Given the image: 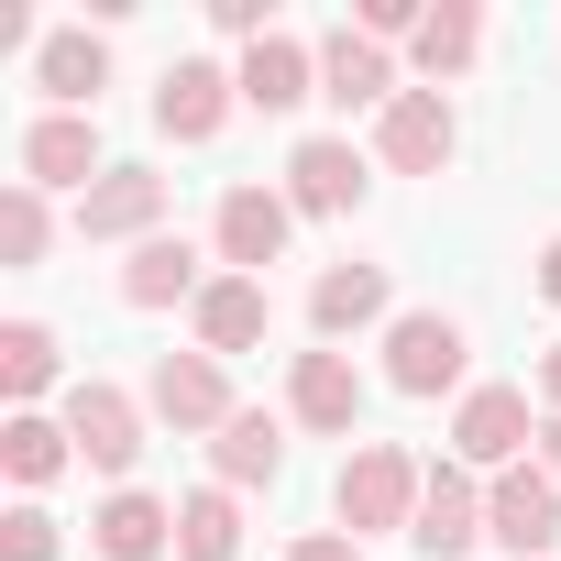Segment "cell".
Here are the masks:
<instances>
[{"label":"cell","mask_w":561,"mask_h":561,"mask_svg":"<svg viewBox=\"0 0 561 561\" xmlns=\"http://www.w3.org/2000/svg\"><path fill=\"white\" fill-rule=\"evenodd\" d=\"M0 386H12V397H45V386H56V331H45V320H12V331H0Z\"/></svg>","instance_id":"26"},{"label":"cell","mask_w":561,"mask_h":561,"mask_svg":"<svg viewBox=\"0 0 561 561\" xmlns=\"http://www.w3.org/2000/svg\"><path fill=\"white\" fill-rule=\"evenodd\" d=\"M67 451H78V440H67V419H34V408H23L12 430H0V462H12V484H45V473H67Z\"/></svg>","instance_id":"25"},{"label":"cell","mask_w":561,"mask_h":561,"mask_svg":"<svg viewBox=\"0 0 561 561\" xmlns=\"http://www.w3.org/2000/svg\"><path fill=\"white\" fill-rule=\"evenodd\" d=\"M287 408H298L309 430H353V419H364V375H353L342 353H298V375H287Z\"/></svg>","instance_id":"17"},{"label":"cell","mask_w":561,"mask_h":561,"mask_svg":"<svg viewBox=\"0 0 561 561\" xmlns=\"http://www.w3.org/2000/svg\"><path fill=\"white\" fill-rule=\"evenodd\" d=\"M320 100H342V111H386V100H397V67H386V45H375L364 23H342V34L320 45Z\"/></svg>","instance_id":"11"},{"label":"cell","mask_w":561,"mask_h":561,"mask_svg":"<svg viewBox=\"0 0 561 561\" xmlns=\"http://www.w3.org/2000/svg\"><path fill=\"white\" fill-rule=\"evenodd\" d=\"M45 231H56V220H45V187H12V198H0V264H34Z\"/></svg>","instance_id":"27"},{"label":"cell","mask_w":561,"mask_h":561,"mask_svg":"<svg viewBox=\"0 0 561 561\" xmlns=\"http://www.w3.org/2000/svg\"><path fill=\"white\" fill-rule=\"evenodd\" d=\"M353 198H364V154H353V144H331V133H320V144H298V154H287V209L342 220Z\"/></svg>","instance_id":"12"},{"label":"cell","mask_w":561,"mask_h":561,"mask_svg":"<svg viewBox=\"0 0 561 561\" xmlns=\"http://www.w3.org/2000/svg\"><path fill=\"white\" fill-rule=\"evenodd\" d=\"M144 397H154V419H165V430H231V419H242V408H231L220 353H165Z\"/></svg>","instance_id":"5"},{"label":"cell","mask_w":561,"mask_h":561,"mask_svg":"<svg viewBox=\"0 0 561 561\" xmlns=\"http://www.w3.org/2000/svg\"><path fill=\"white\" fill-rule=\"evenodd\" d=\"M231 100H242V78H220L209 56H176V67H165V89H154V133L209 144V133L231 122Z\"/></svg>","instance_id":"6"},{"label":"cell","mask_w":561,"mask_h":561,"mask_svg":"<svg viewBox=\"0 0 561 561\" xmlns=\"http://www.w3.org/2000/svg\"><path fill=\"white\" fill-rule=\"evenodd\" d=\"M408 539H419L430 561H462V550L484 539V495H473V473H451V462H440V473H430V495H419V528H408Z\"/></svg>","instance_id":"14"},{"label":"cell","mask_w":561,"mask_h":561,"mask_svg":"<svg viewBox=\"0 0 561 561\" xmlns=\"http://www.w3.org/2000/svg\"><path fill=\"white\" fill-rule=\"evenodd\" d=\"M231 550H242V517H231V484L187 495V506H176V561H231Z\"/></svg>","instance_id":"23"},{"label":"cell","mask_w":561,"mask_h":561,"mask_svg":"<svg viewBox=\"0 0 561 561\" xmlns=\"http://www.w3.org/2000/svg\"><path fill=\"white\" fill-rule=\"evenodd\" d=\"M419 495H430V473H419L397 440H364V451L342 462V484H331V506H342L353 539H364V528H419Z\"/></svg>","instance_id":"1"},{"label":"cell","mask_w":561,"mask_h":561,"mask_svg":"<svg viewBox=\"0 0 561 561\" xmlns=\"http://www.w3.org/2000/svg\"><path fill=\"white\" fill-rule=\"evenodd\" d=\"M309 320L342 342V331H364V320H386V264H331L320 287H309Z\"/></svg>","instance_id":"20"},{"label":"cell","mask_w":561,"mask_h":561,"mask_svg":"<svg viewBox=\"0 0 561 561\" xmlns=\"http://www.w3.org/2000/svg\"><path fill=\"white\" fill-rule=\"evenodd\" d=\"M122 298H133V309H176V298H198V253L154 231V242L122 264Z\"/></svg>","instance_id":"22"},{"label":"cell","mask_w":561,"mask_h":561,"mask_svg":"<svg viewBox=\"0 0 561 561\" xmlns=\"http://www.w3.org/2000/svg\"><path fill=\"white\" fill-rule=\"evenodd\" d=\"M386 386H397V397L462 386V320H451V309H408V320L386 331Z\"/></svg>","instance_id":"2"},{"label":"cell","mask_w":561,"mask_h":561,"mask_svg":"<svg viewBox=\"0 0 561 561\" xmlns=\"http://www.w3.org/2000/svg\"><path fill=\"white\" fill-rule=\"evenodd\" d=\"M473 56H484V12H473V0H440V12L419 23V67L451 78V67H473Z\"/></svg>","instance_id":"24"},{"label":"cell","mask_w":561,"mask_h":561,"mask_svg":"<svg viewBox=\"0 0 561 561\" xmlns=\"http://www.w3.org/2000/svg\"><path fill=\"white\" fill-rule=\"evenodd\" d=\"M209 23H220V34H242V45H264V34H275V23H264V0H209Z\"/></svg>","instance_id":"29"},{"label":"cell","mask_w":561,"mask_h":561,"mask_svg":"<svg viewBox=\"0 0 561 561\" xmlns=\"http://www.w3.org/2000/svg\"><path fill=\"white\" fill-rule=\"evenodd\" d=\"M89 176H111V165H100V122H89V111H45V122L23 133V187H78V198H89Z\"/></svg>","instance_id":"7"},{"label":"cell","mask_w":561,"mask_h":561,"mask_svg":"<svg viewBox=\"0 0 561 561\" xmlns=\"http://www.w3.org/2000/svg\"><path fill=\"white\" fill-rule=\"evenodd\" d=\"M67 440L100 462V473H133L144 462V408L122 386H67Z\"/></svg>","instance_id":"8"},{"label":"cell","mask_w":561,"mask_h":561,"mask_svg":"<svg viewBox=\"0 0 561 561\" xmlns=\"http://www.w3.org/2000/svg\"><path fill=\"white\" fill-rule=\"evenodd\" d=\"M209 462H220V484H275V473H287V430H275L264 408H242V419L209 440Z\"/></svg>","instance_id":"21"},{"label":"cell","mask_w":561,"mask_h":561,"mask_svg":"<svg viewBox=\"0 0 561 561\" xmlns=\"http://www.w3.org/2000/svg\"><path fill=\"white\" fill-rule=\"evenodd\" d=\"M539 298H550V309H561V242H550V253H539Z\"/></svg>","instance_id":"32"},{"label":"cell","mask_w":561,"mask_h":561,"mask_svg":"<svg viewBox=\"0 0 561 561\" xmlns=\"http://www.w3.org/2000/svg\"><path fill=\"white\" fill-rule=\"evenodd\" d=\"M539 473H550V484H561V419H550V430H539Z\"/></svg>","instance_id":"33"},{"label":"cell","mask_w":561,"mask_h":561,"mask_svg":"<svg viewBox=\"0 0 561 561\" xmlns=\"http://www.w3.org/2000/svg\"><path fill=\"white\" fill-rule=\"evenodd\" d=\"M34 78H45V100H67V111H100V89H111V45H100V34H45Z\"/></svg>","instance_id":"18"},{"label":"cell","mask_w":561,"mask_h":561,"mask_svg":"<svg viewBox=\"0 0 561 561\" xmlns=\"http://www.w3.org/2000/svg\"><path fill=\"white\" fill-rule=\"evenodd\" d=\"M264 342V275H209L198 287V353H253Z\"/></svg>","instance_id":"16"},{"label":"cell","mask_w":561,"mask_h":561,"mask_svg":"<svg viewBox=\"0 0 561 561\" xmlns=\"http://www.w3.org/2000/svg\"><path fill=\"white\" fill-rule=\"evenodd\" d=\"M309 89H320L309 45H287V34H264V45H242V100H253V111H298Z\"/></svg>","instance_id":"19"},{"label":"cell","mask_w":561,"mask_h":561,"mask_svg":"<svg viewBox=\"0 0 561 561\" xmlns=\"http://www.w3.org/2000/svg\"><path fill=\"white\" fill-rule=\"evenodd\" d=\"M484 539H506L517 561H550V539H561V484H550L539 462H506L495 495H484Z\"/></svg>","instance_id":"3"},{"label":"cell","mask_w":561,"mask_h":561,"mask_svg":"<svg viewBox=\"0 0 561 561\" xmlns=\"http://www.w3.org/2000/svg\"><path fill=\"white\" fill-rule=\"evenodd\" d=\"M539 397H550V408H561V342H550V353H539Z\"/></svg>","instance_id":"34"},{"label":"cell","mask_w":561,"mask_h":561,"mask_svg":"<svg viewBox=\"0 0 561 561\" xmlns=\"http://www.w3.org/2000/svg\"><path fill=\"white\" fill-rule=\"evenodd\" d=\"M528 440H539V430H528V397H517V386H473L462 419H451V451H462V462H495V473H506Z\"/></svg>","instance_id":"9"},{"label":"cell","mask_w":561,"mask_h":561,"mask_svg":"<svg viewBox=\"0 0 561 561\" xmlns=\"http://www.w3.org/2000/svg\"><path fill=\"white\" fill-rule=\"evenodd\" d=\"M165 220V176H144V165H111L89 198H78V231L89 242H133V231H154Z\"/></svg>","instance_id":"13"},{"label":"cell","mask_w":561,"mask_h":561,"mask_svg":"<svg viewBox=\"0 0 561 561\" xmlns=\"http://www.w3.org/2000/svg\"><path fill=\"white\" fill-rule=\"evenodd\" d=\"M287 561H364V539H331V528H320V539H298Z\"/></svg>","instance_id":"31"},{"label":"cell","mask_w":561,"mask_h":561,"mask_svg":"<svg viewBox=\"0 0 561 561\" xmlns=\"http://www.w3.org/2000/svg\"><path fill=\"white\" fill-rule=\"evenodd\" d=\"M89 550H100V561H165V550H176V506H154V495L122 484V495L89 517Z\"/></svg>","instance_id":"15"},{"label":"cell","mask_w":561,"mask_h":561,"mask_svg":"<svg viewBox=\"0 0 561 561\" xmlns=\"http://www.w3.org/2000/svg\"><path fill=\"white\" fill-rule=\"evenodd\" d=\"M287 220H298V209L275 198V187H231V198H220V264H231V275H264L275 253H287Z\"/></svg>","instance_id":"10"},{"label":"cell","mask_w":561,"mask_h":561,"mask_svg":"<svg viewBox=\"0 0 561 561\" xmlns=\"http://www.w3.org/2000/svg\"><path fill=\"white\" fill-rule=\"evenodd\" d=\"M0 561H56V517L45 506H12V517H0Z\"/></svg>","instance_id":"28"},{"label":"cell","mask_w":561,"mask_h":561,"mask_svg":"<svg viewBox=\"0 0 561 561\" xmlns=\"http://www.w3.org/2000/svg\"><path fill=\"white\" fill-rule=\"evenodd\" d=\"M375 144H386L397 176H440L462 133H451V100H440V89H397V100L375 111Z\"/></svg>","instance_id":"4"},{"label":"cell","mask_w":561,"mask_h":561,"mask_svg":"<svg viewBox=\"0 0 561 561\" xmlns=\"http://www.w3.org/2000/svg\"><path fill=\"white\" fill-rule=\"evenodd\" d=\"M419 23H430V12H408V0H364V34H375V45H386V34L419 45Z\"/></svg>","instance_id":"30"}]
</instances>
